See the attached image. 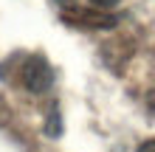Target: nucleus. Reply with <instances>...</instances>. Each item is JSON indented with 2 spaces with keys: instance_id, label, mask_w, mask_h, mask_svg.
<instances>
[{
  "instance_id": "f257e3e1",
  "label": "nucleus",
  "mask_w": 155,
  "mask_h": 152,
  "mask_svg": "<svg viewBox=\"0 0 155 152\" xmlns=\"http://www.w3.org/2000/svg\"><path fill=\"white\" fill-rule=\"evenodd\" d=\"M20 82H23L25 90H31V93L48 90L51 82H54V70L48 65V59L40 57V53L28 57V59L23 62V68H20Z\"/></svg>"
},
{
  "instance_id": "f03ea898",
  "label": "nucleus",
  "mask_w": 155,
  "mask_h": 152,
  "mask_svg": "<svg viewBox=\"0 0 155 152\" xmlns=\"http://www.w3.org/2000/svg\"><path fill=\"white\" fill-rule=\"evenodd\" d=\"M62 23L74 25V28L93 31V28H116L118 20L113 14H104L102 8H65L62 11Z\"/></svg>"
},
{
  "instance_id": "7ed1b4c3",
  "label": "nucleus",
  "mask_w": 155,
  "mask_h": 152,
  "mask_svg": "<svg viewBox=\"0 0 155 152\" xmlns=\"http://www.w3.org/2000/svg\"><path fill=\"white\" fill-rule=\"evenodd\" d=\"M45 135H51V138L62 135V118H59V113H51V115H48V124H45Z\"/></svg>"
},
{
  "instance_id": "20e7f679",
  "label": "nucleus",
  "mask_w": 155,
  "mask_h": 152,
  "mask_svg": "<svg viewBox=\"0 0 155 152\" xmlns=\"http://www.w3.org/2000/svg\"><path fill=\"white\" fill-rule=\"evenodd\" d=\"M90 3H93V6H99V8L104 11V8H113V6L118 3V0H90Z\"/></svg>"
},
{
  "instance_id": "39448f33",
  "label": "nucleus",
  "mask_w": 155,
  "mask_h": 152,
  "mask_svg": "<svg viewBox=\"0 0 155 152\" xmlns=\"http://www.w3.org/2000/svg\"><path fill=\"white\" fill-rule=\"evenodd\" d=\"M138 152H155V138H150V141H144V144L138 147Z\"/></svg>"
},
{
  "instance_id": "423d86ee",
  "label": "nucleus",
  "mask_w": 155,
  "mask_h": 152,
  "mask_svg": "<svg viewBox=\"0 0 155 152\" xmlns=\"http://www.w3.org/2000/svg\"><path fill=\"white\" fill-rule=\"evenodd\" d=\"M147 107H150V110L155 113V87H152V90L147 93Z\"/></svg>"
},
{
  "instance_id": "0eeeda50",
  "label": "nucleus",
  "mask_w": 155,
  "mask_h": 152,
  "mask_svg": "<svg viewBox=\"0 0 155 152\" xmlns=\"http://www.w3.org/2000/svg\"><path fill=\"white\" fill-rule=\"evenodd\" d=\"M57 3H71V0H57Z\"/></svg>"
}]
</instances>
